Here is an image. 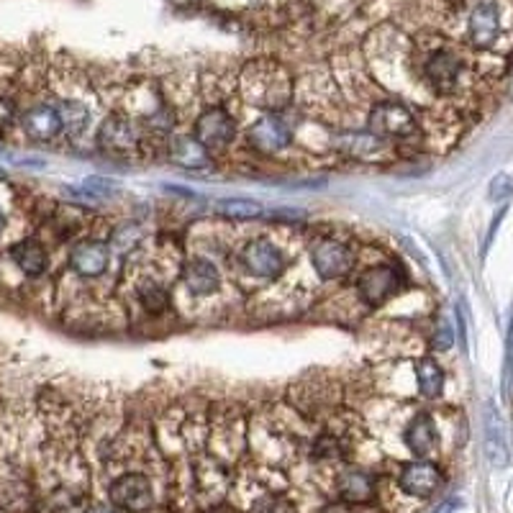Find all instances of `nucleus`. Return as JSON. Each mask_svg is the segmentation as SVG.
I'll return each mask as SVG.
<instances>
[{
  "label": "nucleus",
  "mask_w": 513,
  "mask_h": 513,
  "mask_svg": "<svg viewBox=\"0 0 513 513\" xmlns=\"http://www.w3.org/2000/svg\"><path fill=\"white\" fill-rule=\"evenodd\" d=\"M242 95L249 106L280 113L293 101V80L278 62H254L242 75Z\"/></svg>",
  "instance_id": "nucleus-1"
},
{
  "label": "nucleus",
  "mask_w": 513,
  "mask_h": 513,
  "mask_svg": "<svg viewBox=\"0 0 513 513\" xmlns=\"http://www.w3.org/2000/svg\"><path fill=\"white\" fill-rule=\"evenodd\" d=\"M367 131L377 139L388 144H413L421 131L416 124V116L398 101H380L370 108L367 116Z\"/></svg>",
  "instance_id": "nucleus-2"
},
{
  "label": "nucleus",
  "mask_w": 513,
  "mask_h": 513,
  "mask_svg": "<svg viewBox=\"0 0 513 513\" xmlns=\"http://www.w3.org/2000/svg\"><path fill=\"white\" fill-rule=\"evenodd\" d=\"M98 149L113 160H134L142 149V134L128 116H108L98 128Z\"/></svg>",
  "instance_id": "nucleus-3"
},
{
  "label": "nucleus",
  "mask_w": 513,
  "mask_h": 513,
  "mask_svg": "<svg viewBox=\"0 0 513 513\" xmlns=\"http://www.w3.org/2000/svg\"><path fill=\"white\" fill-rule=\"evenodd\" d=\"M354 249L341 242V239H334V236H323L319 242L311 244V265L316 270L321 280H341L347 278L354 270Z\"/></svg>",
  "instance_id": "nucleus-4"
},
{
  "label": "nucleus",
  "mask_w": 513,
  "mask_h": 513,
  "mask_svg": "<svg viewBox=\"0 0 513 513\" xmlns=\"http://www.w3.org/2000/svg\"><path fill=\"white\" fill-rule=\"evenodd\" d=\"M111 503L126 513H142L152 509L155 503V491H152V480L142 473H126L119 480H113L111 491H108Z\"/></svg>",
  "instance_id": "nucleus-5"
},
{
  "label": "nucleus",
  "mask_w": 513,
  "mask_h": 513,
  "mask_svg": "<svg viewBox=\"0 0 513 513\" xmlns=\"http://www.w3.org/2000/svg\"><path fill=\"white\" fill-rule=\"evenodd\" d=\"M242 265L247 267L254 278L262 280H278L287 270V257L283 254V249L278 247L270 239H249L244 249H242Z\"/></svg>",
  "instance_id": "nucleus-6"
},
{
  "label": "nucleus",
  "mask_w": 513,
  "mask_h": 513,
  "mask_svg": "<svg viewBox=\"0 0 513 513\" xmlns=\"http://www.w3.org/2000/svg\"><path fill=\"white\" fill-rule=\"evenodd\" d=\"M290 142H293V128L287 126L283 113H265L247 131V144L257 155H278Z\"/></svg>",
  "instance_id": "nucleus-7"
},
{
  "label": "nucleus",
  "mask_w": 513,
  "mask_h": 513,
  "mask_svg": "<svg viewBox=\"0 0 513 513\" xmlns=\"http://www.w3.org/2000/svg\"><path fill=\"white\" fill-rule=\"evenodd\" d=\"M401 272L395 265H375L357 280V296L367 305H383L401 290Z\"/></svg>",
  "instance_id": "nucleus-8"
},
{
  "label": "nucleus",
  "mask_w": 513,
  "mask_h": 513,
  "mask_svg": "<svg viewBox=\"0 0 513 513\" xmlns=\"http://www.w3.org/2000/svg\"><path fill=\"white\" fill-rule=\"evenodd\" d=\"M193 137L198 142H203L208 149H221L226 144L234 142L236 137V121L226 108L211 106L206 108L193 126Z\"/></svg>",
  "instance_id": "nucleus-9"
},
{
  "label": "nucleus",
  "mask_w": 513,
  "mask_h": 513,
  "mask_svg": "<svg viewBox=\"0 0 513 513\" xmlns=\"http://www.w3.org/2000/svg\"><path fill=\"white\" fill-rule=\"evenodd\" d=\"M462 77V59L449 49L434 52L424 65V80L437 95H452Z\"/></svg>",
  "instance_id": "nucleus-10"
},
{
  "label": "nucleus",
  "mask_w": 513,
  "mask_h": 513,
  "mask_svg": "<svg viewBox=\"0 0 513 513\" xmlns=\"http://www.w3.org/2000/svg\"><path fill=\"white\" fill-rule=\"evenodd\" d=\"M111 265V247L101 239H83L70 252V267L75 275L95 280L101 278Z\"/></svg>",
  "instance_id": "nucleus-11"
},
{
  "label": "nucleus",
  "mask_w": 513,
  "mask_h": 513,
  "mask_svg": "<svg viewBox=\"0 0 513 513\" xmlns=\"http://www.w3.org/2000/svg\"><path fill=\"white\" fill-rule=\"evenodd\" d=\"M398 485L406 496L429 498L442 488L444 475L442 470L431 462H408L398 475Z\"/></svg>",
  "instance_id": "nucleus-12"
},
{
  "label": "nucleus",
  "mask_w": 513,
  "mask_h": 513,
  "mask_svg": "<svg viewBox=\"0 0 513 513\" xmlns=\"http://www.w3.org/2000/svg\"><path fill=\"white\" fill-rule=\"evenodd\" d=\"M21 126H23L26 137L34 142H54L57 137L65 134L62 116H59L54 103H36V106L29 108L21 116Z\"/></svg>",
  "instance_id": "nucleus-13"
},
{
  "label": "nucleus",
  "mask_w": 513,
  "mask_h": 513,
  "mask_svg": "<svg viewBox=\"0 0 513 513\" xmlns=\"http://www.w3.org/2000/svg\"><path fill=\"white\" fill-rule=\"evenodd\" d=\"M467 31H470V41L478 49H491L500 36V11L496 3L482 0L473 8L470 21H467Z\"/></svg>",
  "instance_id": "nucleus-14"
},
{
  "label": "nucleus",
  "mask_w": 513,
  "mask_h": 513,
  "mask_svg": "<svg viewBox=\"0 0 513 513\" xmlns=\"http://www.w3.org/2000/svg\"><path fill=\"white\" fill-rule=\"evenodd\" d=\"M180 280L188 287V293L203 298V296H211V293H216L221 287V272H218V267L213 265L211 260L193 257L180 270Z\"/></svg>",
  "instance_id": "nucleus-15"
},
{
  "label": "nucleus",
  "mask_w": 513,
  "mask_h": 513,
  "mask_svg": "<svg viewBox=\"0 0 513 513\" xmlns=\"http://www.w3.org/2000/svg\"><path fill=\"white\" fill-rule=\"evenodd\" d=\"M337 493L349 506H367L375 498V478L365 470H344L337 475Z\"/></svg>",
  "instance_id": "nucleus-16"
},
{
  "label": "nucleus",
  "mask_w": 513,
  "mask_h": 513,
  "mask_svg": "<svg viewBox=\"0 0 513 513\" xmlns=\"http://www.w3.org/2000/svg\"><path fill=\"white\" fill-rule=\"evenodd\" d=\"M8 257L26 278H41L49 267V252L36 239H21L8 249Z\"/></svg>",
  "instance_id": "nucleus-17"
},
{
  "label": "nucleus",
  "mask_w": 513,
  "mask_h": 513,
  "mask_svg": "<svg viewBox=\"0 0 513 513\" xmlns=\"http://www.w3.org/2000/svg\"><path fill=\"white\" fill-rule=\"evenodd\" d=\"M167 155H170V160L180 167H185V170H203L211 164V149L190 134L175 137L167 146Z\"/></svg>",
  "instance_id": "nucleus-18"
},
{
  "label": "nucleus",
  "mask_w": 513,
  "mask_h": 513,
  "mask_svg": "<svg viewBox=\"0 0 513 513\" xmlns=\"http://www.w3.org/2000/svg\"><path fill=\"white\" fill-rule=\"evenodd\" d=\"M403 442L416 455V457H429L437 444H439V434H437V424L429 413H419L416 419H411V424L403 431Z\"/></svg>",
  "instance_id": "nucleus-19"
},
{
  "label": "nucleus",
  "mask_w": 513,
  "mask_h": 513,
  "mask_svg": "<svg viewBox=\"0 0 513 513\" xmlns=\"http://www.w3.org/2000/svg\"><path fill=\"white\" fill-rule=\"evenodd\" d=\"M485 455L493 467L503 470L509 467V444H506V431L500 424V416L493 406H485Z\"/></svg>",
  "instance_id": "nucleus-20"
},
{
  "label": "nucleus",
  "mask_w": 513,
  "mask_h": 513,
  "mask_svg": "<svg viewBox=\"0 0 513 513\" xmlns=\"http://www.w3.org/2000/svg\"><path fill=\"white\" fill-rule=\"evenodd\" d=\"M339 149L354 160H375V155L388 149V142L377 139L370 131H357V134H344L339 139Z\"/></svg>",
  "instance_id": "nucleus-21"
},
{
  "label": "nucleus",
  "mask_w": 513,
  "mask_h": 513,
  "mask_svg": "<svg viewBox=\"0 0 513 513\" xmlns=\"http://www.w3.org/2000/svg\"><path fill=\"white\" fill-rule=\"evenodd\" d=\"M213 213L229 221H254L262 216V206L252 198H224L213 203Z\"/></svg>",
  "instance_id": "nucleus-22"
},
{
  "label": "nucleus",
  "mask_w": 513,
  "mask_h": 513,
  "mask_svg": "<svg viewBox=\"0 0 513 513\" xmlns=\"http://www.w3.org/2000/svg\"><path fill=\"white\" fill-rule=\"evenodd\" d=\"M416 383H419V393L424 398H439L444 390V370L442 365L431 357H424L416 362Z\"/></svg>",
  "instance_id": "nucleus-23"
},
{
  "label": "nucleus",
  "mask_w": 513,
  "mask_h": 513,
  "mask_svg": "<svg viewBox=\"0 0 513 513\" xmlns=\"http://www.w3.org/2000/svg\"><path fill=\"white\" fill-rule=\"evenodd\" d=\"M137 301L149 316H162L170 308V293L157 280H146L137 287Z\"/></svg>",
  "instance_id": "nucleus-24"
},
{
  "label": "nucleus",
  "mask_w": 513,
  "mask_h": 513,
  "mask_svg": "<svg viewBox=\"0 0 513 513\" xmlns=\"http://www.w3.org/2000/svg\"><path fill=\"white\" fill-rule=\"evenodd\" d=\"M57 111H59V116H62V126H65V134H70V137H80L90 124V111L85 103H80V101H59V103H54Z\"/></svg>",
  "instance_id": "nucleus-25"
},
{
  "label": "nucleus",
  "mask_w": 513,
  "mask_h": 513,
  "mask_svg": "<svg viewBox=\"0 0 513 513\" xmlns=\"http://www.w3.org/2000/svg\"><path fill=\"white\" fill-rule=\"evenodd\" d=\"M49 509L52 513H88L85 511V496H80L75 491H57L49 498Z\"/></svg>",
  "instance_id": "nucleus-26"
},
{
  "label": "nucleus",
  "mask_w": 513,
  "mask_h": 513,
  "mask_svg": "<svg viewBox=\"0 0 513 513\" xmlns=\"http://www.w3.org/2000/svg\"><path fill=\"white\" fill-rule=\"evenodd\" d=\"M249 513H296V506L280 493H265L252 503Z\"/></svg>",
  "instance_id": "nucleus-27"
},
{
  "label": "nucleus",
  "mask_w": 513,
  "mask_h": 513,
  "mask_svg": "<svg viewBox=\"0 0 513 513\" xmlns=\"http://www.w3.org/2000/svg\"><path fill=\"white\" fill-rule=\"evenodd\" d=\"M139 239H142V231L137 224H126L124 229H119L113 234V244L119 249H131L134 244H139Z\"/></svg>",
  "instance_id": "nucleus-28"
},
{
  "label": "nucleus",
  "mask_w": 513,
  "mask_h": 513,
  "mask_svg": "<svg viewBox=\"0 0 513 513\" xmlns=\"http://www.w3.org/2000/svg\"><path fill=\"white\" fill-rule=\"evenodd\" d=\"M452 341H455V332H452L449 321L439 319V323H437V332H434V349H449V347H452Z\"/></svg>",
  "instance_id": "nucleus-29"
},
{
  "label": "nucleus",
  "mask_w": 513,
  "mask_h": 513,
  "mask_svg": "<svg viewBox=\"0 0 513 513\" xmlns=\"http://www.w3.org/2000/svg\"><path fill=\"white\" fill-rule=\"evenodd\" d=\"M513 195V177L509 175H498L493 182H491V198L493 200H506Z\"/></svg>",
  "instance_id": "nucleus-30"
},
{
  "label": "nucleus",
  "mask_w": 513,
  "mask_h": 513,
  "mask_svg": "<svg viewBox=\"0 0 513 513\" xmlns=\"http://www.w3.org/2000/svg\"><path fill=\"white\" fill-rule=\"evenodd\" d=\"M16 119H18V111L16 106H13V101H8V98L0 95V131L11 128V126L16 124Z\"/></svg>",
  "instance_id": "nucleus-31"
},
{
  "label": "nucleus",
  "mask_w": 513,
  "mask_h": 513,
  "mask_svg": "<svg viewBox=\"0 0 513 513\" xmlns=\"http://www.w3.org/2000/svg\"><path fill=\"white\" fill-rule=\"evenodd\" d=\"M85 188L95 190V193H108V190H116V182H111V180H101V177H90L88 182H85Z\"/></svg>",
  "instance_id": "nucleus-32"
},
{
  "label": "nucleus",
  "mask_w": 513,
  "mask_h": 513,
  "mask_svg": "<svg viewBox=\"0 0 513 513\" xmlns=\"http://www.w3.org/2000/svg\"><path fill=\"white\" fill-rule=\"evenodd\" d=\"M457 506H460L457 500H447V503H442V506H439L434 513H452V511H457Z\"/></svg>",
  "instance_id": "nucleus-33"
},
{
  "label": "nucleus",
  "mask_w": 513,
  "mask_h": 513,
  "mask_svg": "<svg viewBox=\"0 0 513 513\" xmlns=\"http://www.w3.org/2000/svg\"><path fill=\"white\" fill-rule=\"evenodd\" d=\"M3 229H5V213L0 211V234H3Z\"/></svg>",
  "instance_id": "nucleus-34"
},
{
  "label": "nucleus",
  "mask_w": 513,
  "mask_h": 513,
  "mask_svg": "<svg viewBox=\"0 0 513 513\" xmlns=\"http://www.w3.org/2000/svg\"><path fill=\"white\" fill-rule=\"evenodd\" d=\"M88 513H116V511H111V509H95V511H88Z\"/></svg>",
  "instance_id": "nucleus-35"
},
{
  "label": "nucleus",
  "mask_w": 513,
  "mask_h": 513,
  "mask_svg": "<svg viewBox=\"0 0 513 513\" xmlns=\"http://www.w3.org/2000/svg\"><path fill=\"white\" fill-rule=\"evenodd\" d=\"M0 180H5V172H3V170H0Z\"/></svg>",
  "instance_id": "nucleus-36"
},
{
  "label": "nucleus",
  "mask_w": 513,
  "mask_h": 513,
  "mask_svg": "<svg viewBox=\"0 0 513 513\" xmlns=\"http://www.w3.org/2000/svg\"><path fill=\"white\" fill-rule=\"evenodd\" d=\"M511 357H513V337H511Z\"/></svg>",
  "instance_id": "nucleus-37"
}]
</instances>
